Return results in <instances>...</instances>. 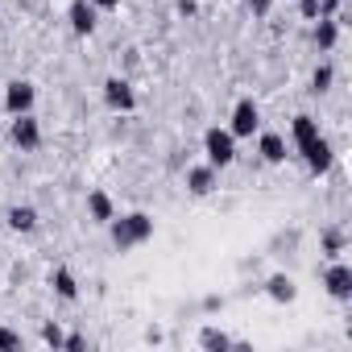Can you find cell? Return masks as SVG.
<instances>
[{"mask_svg":"<svg viewBox=\"0 0 352 352\" xmlns=\"http://www.w3.org/2000/svg\"><path fill=\"white\" fill-rule=\"evenodd\" d=\"M112 224V241H116V249H137V245H145L149 236H153V220L145 216V212H133V216H112L108 220Z\"/></svg>","mask_w":352,"mask_h":352,"instance_id":"cell-1","label":"cell"},{"mask_svg":"<svg viewBox=\"0 0 352 352\" xmlns=\"http://www.w3.org/2000/svg\"><path fill=\"white\" fill-rule=\"evenodd\" d=\"M204 153H208V166L224 170V166L236 162V137L228 129H208L204 133Z\"/></svg>","mask_w":352,"mask_h":352,"instance_id":"cell-2","label":"cell"},{"mask_svg":"<svg viewBox=\"0 0 352 352\" xmlns=\"http://www.w3.org/2000/svg\"><path fill=\"white\" fill-rule=\"evenodd\" d=\"M104 104H108L112 112H133V108H137V91H133V83L120 79V75H112V79L104 83Z\"/></svg>","mask_w":352,"mask_h":352,"instance_id":"cell-3","label":"cell"},{"mask_svg":"<svg viewBox=\"0 0 352 352\" xmlns=\"http://www.w3.org/2000/svg\"><path fill=\"white\" fill-rule=\"evenodd\" d=\"M261 129V108L253 104V100H241L236 108H232V124H228V133L232 137H253Z\"/></svg>","mask_w":352,"mask_h":352,"instance_id":"cell-4","label":"cell"},{"mask_svg":"<svg viewBox=\"0 0 352 352\" xmlns=\"http://www.w3.org/2000/svg\"><path fill=\"white\" fill-rule=\"evenodd\" d=\"M9 137H13L17 149H38V145H42V124L34 120V112H21V116H13Z\"/></svg>","mask_w":352,"mask_h":352,"instance_id":"cell-5","label":"cell"},{"mask_svg":"<svg viewBox=\"0 0 352 352\" xmlns=\"http://www.w3.org/2000/svg\"><path fill=\"white\" fill-rule=\"evenodd\" d=\"M34 100H38V91H34V83H25V79H13V83L5 87V108H9V116L34 112Z\"/></svg>","mask_w":352,"mask_h":352,"instance_id":"cell-6","label":"cell"},{"mask_svg":"<svg viewBox=\"0 0 352 352\" xmlns=\"http://www.w3.org/2000/svg\"><path fill=\"white\" fill-rule=\"evenodd\" d=\"M298 153H302V162H307V170H311V174H327V170H331V162H336V153H331L327 137H315V141H307Z\"/></svg>","mask_w":352,"mask_h":352,"instance_id":"cell-7","label":"cell"},{"mask_svg":"<svg viewBox=\"0 0 352 352\" xmlns=\"http://www.w3.org/2000/svg\"><path fill=\"white\" fill-rule=\"evenodd\" d=\"M323 286H327V294H331V298L348 302V298H352V270H348L344 261H336V265L323 274Z\"/></svg>","mask_w":352,"mask_h":352,"instance_id":"cell-8","label":"cell"},{"mask_svg":"<svg viewBox=\"0 0 352 352\" xmlns=\"http://www.w3.org/2000/svg\"><path fill=\"white\" fill-rule=\"evenodd\" d=\"M96 5L91 0H71V9H67V21H71V30L79 34V38H87L91 30H96Z\"/></svg>","mask_w":352,"mask_h":352,"instance_id":"cell-9","label":"cell"},{"mask_svg":"<svg viewBox=\"0 0 352 352\" xmlns=\"http://www.w3.org/2000/svg\"><path fill=\"white\" fill-rule=\"evenodd\" d=\"M187 191L191 195H212L216 191V166H195V170H187Z\"/></svg>","mask_w":352,"mask_h":352,"instance_id":"cell-10","label":"cell"},{"mask_svg":"<svg viewBox=\"0 0 352 352\" xmlns=\"http://www.w3.org/2000/svg\"><path fill=\"white\" fill-rule=\"evenodd\" d=\"M87 212H91L96 224H108V220L116 216V212H112V199H108L104 191H91V195H87Z\"/></svg>","mask_w":352,"mask_h":352,"instance_id":"cell-11","label":"cell"},{"mask_svg":"<svg viewBox=\"0 0 352 352\" xmlns=\"http://www.w3.org/2000/svg\"><path fill=\"white\" fill-rule=\"evenodd\" d=\"M50 282H54V294H58V298H67V302H75V298H79V282H75V274H71V270H54V278H50Z\"/></svg>","mask_w":352,"mask_h":352,"instance_id":"cell-12","label":"cell"},{"mask_svg":"<svg viewBox=\"0 0 352 352\" xmlns=\"http://www.w3.org/2000/svg\"><path fill=\"white\" fill-rule=\"evenodd\" d=\"M265 294H270L274 302H290V298H294L298 290H294V282H290L286 274H274V278L265 282Z\"/></svg>","mask_w":352,"mask_h":352,"instance_id":"cell-13","label":"cell"},{"mask_svg":"<svg viewBox=\"0 0 352 352\" xmlns=\"http://www.w3.org/2000/svg\"><path fill=\"white\" fill-rule=\"evenodd\" d=\"M319 25H315V46L319 50H331L336 46V38H340V30H336V17H315Z\"/></svg>","mask_w":352,"mask_h":352,"instance_id":"cell-14","label":"cell"},{"mask_svg":"<svg viewBox=\"0 0 352 352\" xmlns=\"http://www.w3.org/2000/svg\"><path fill=\"white\" fill-rule=\"evenodd\" d=\"M261 157H265V162H274V166H278V162H286V141H282L278 133H261Z\"/></svg>","mask_w":352,"mask_h":352,"instance_id":"cell-15","label":"cell"},{"mask_svg":"<svg viewBox=\"0 0 352 352\" xmlns=\"http://www.w3.org/2000/svg\"><path fill=\"white\" fill-rule=\"evenodd\" d=\"M9 228L13 232H34L38 228V212L34 208H13L9 212Z\"/></svg>","mask_w":352,"mask_h":352,"instance_id":"cell-16","label":"cell"},{"mask_svg":"<svg viewBox=\"0 0 352 352\" xmlns=\"http://www.w3.org/2000/svg\"><path fill=\"white\" fill-rule=\"evenodd\" d=\"M319 137V124H315V116H294V145L302 149L307 141H315Z\"/></svg>","mask_w":352,"mask_h":352,"instance_id":"cell-17","label":"cell"},{"mask_svg":"<svg viewBox=\"0 0 352 352\" xmlns=\"http://www.w3.org/2000/svg\"><path fill=\"white\" fill-rule=\"evenodd\" d=\"M199 344H204V348H216V352H220V348H232V340H228L224 331H216V327H208V331L199 336Z\"/></svg>","mask_w":352,"mask_h":352,"instance_id":"cell-18","label":"cell"},{"mask_svg":"<svg viewBox=\"0 0 352 352\" xmlns=\"http://www.w3.org/2000/svg\"><path fill=\"white\" fill-rule=\"evenodd\" d=\"M327 83H331V67H315V75H311V91H327Z\"/></svg>","mask_w":352,"mask_h":352,"instance_id":"cell-19","label":"cell"},{"mask_svg":"<svg viewBox=\"0 0 352 352\" xmlns=\"http://www.w3.org/2000/svg\"><path fill=\"white\" fill-rule=\"evenodd\" d=\"M42 340H46L50 348H63V340H67V336H63V331H58L54 323H46V327H42Z\"/></svg>","mask_w":352,"mask_h":352,"instance_id":"cell-20","label":"cell"},{"mask_svg":"<svg viewBox=\"0 0 352 352\" xmlns=\"http://www.w3.org/2000/svg\"><path fill=\"white\" fill-rule=\"evenodd\" d=\"M319 5H323V0H298V13H302L307 21H315V17H319Z\"/></svg>","mask_w":352,"mask_h":352,"instance_id":"cell-21","label":"cell"},{"mask_svg":"<svg viewBox=\"0 0 352 352\" xmlns=\"http://www.w3.org/2000/svg\"><path fill=\"white\" fill-rule=\"evenodd\" d=\"M0 348H21V336L9 331V327H0Z\"/></svg>","mask_w":352,"mask_h":352,"instance_id":"cell-22","label":"cell"},{"mask_svg":"<svg viewBox=\"0 0 352 352\" xmlns=\"http://www.w3.org/2000/svg\"><path fill=\"white\" fill-rule=\"evenodd\" d=\"M323 245H327V253H331V257H340V245H344V241H340V232H327V241H323Z\"/></svg>","mask_w":352,"mask_h":352,"instance_id":"cell-23","label":"cell"},{"mask_svg":"<svg viewBox=\"0 0 352 352\" xmlns=\"http://www.w3.org/2000/svg\"><path fill=\"white\" fill-rule=\"evenodd\" d=\"M63 348H71V352H79V348H87V340H83V336H67V340H63Z\"/></svg>","mask_w":352,"mask_h":352,"instance_id":"cell-24","label":"cell"},{"mask_svg":"<svg viewBox=\"0 0 352 352\" xmlns=\"http://www.w3.org/2000/svg\"><path fill=\"white\" fill-rule=\"evenodd\" d=\"M91 5H96V9H116L120 0H91Z\"/></svg>","mask_w":352,"mask_h":352,"instance_id":"cell-25","label":"cell"},{"mask_svg":"<svg viewBox=\"0 0 352 352\" xmlns=\"http://www.w3.org/2000/svg\"><path fill=\"white\" fill-rule=\"evenodd\" d=\"M253 9H257V13H265V9H270V0H253Z\"/></svg>","mask_w":352,"mask_h":352,"instance_id":"cell-26","label":"cell"}]
</instances>
